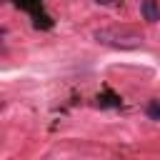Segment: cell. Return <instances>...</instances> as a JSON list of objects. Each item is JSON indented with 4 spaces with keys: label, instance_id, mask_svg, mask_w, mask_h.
Returning a JSON list of instances; mask_svg holds the SVG:
<instances>
[{
    "label": "cell",
    "instance_id": "cell-1",
    "mask_svg": "<svg viewBox=\"0 0 160 160\" xmlns=\"http://www.w3.org/2000/svg\"><path fill=\"white\" fill-rule=\"evenodd\" d=\"M95 40L102 45H112V48H138L142 42V38L128 28L118 30V28H102L95 32Z\"/></svg>",
    "mask_w": 160,
    "mask_h": 160
},
{
    "label": "cell",
    "instance_id": "cell-2",
    "mask_svg": "<svg viewBox=\"0 0 160 160\" xmlns=\"http://www.w3.org/2000/svg\"><path fill=\"white\" fill-rule=\"evenodd\" d=\"M140 12H142V18H145L148 22H158V20H160V2H158V0H142Z\"/></svg>",
    "mask_w": 160,
    "mask_h": 160
},
{
    "label": "cell",
    "instance_id": "cell-3",
    "mask_svg": "<svg viewBox=\"0 0 160 160\" xmlns=\"http://www.w3.org/2000/svg\"><path fill=\"white\" fill-rule=\"evenodd\" d=\"M98 102H100L102 108H118V105H120V98H118V95H112V92H105V95H100V98H98Z\"/></svg>",
    "mask_w": 160,
    "mask_h": 160
},
{
    "label": "cell",
    "instance_id": "cell-4",
    "mask_svg": "<svg viewBox=\"0 0 160 160\" xmlns=\"http://www.w3.org/2000/svg\"><path fill=\"white\" fill-rule=\"evenodd\" d=\"M145 112H148L150 120H160V100H150L148 108H145Z\"/></svg>",
    "mask_w": 160,
    "mask_h": 160
},
{
    "label": "cell",
    "instance_id": "cell-5",
    "mask_svg": "<svg viewBox=\"0 0 160 160\" xmlns=\"http://www.w3.org/2000/svg\"><path fill=\"white\" fill-rule=\"evenodd\" d=\"M20 8H25V10H30V12H35V8L40 5V0H15Z\"/></svg>",
    "mask_w": 160,
    "mask_h": 160
},
{
    "label": "cell",
    "instance_id": "cell-6",
    "mask_svg": "<svg viewBox=\"0 0 160 160\" xmlns=\"http://www.w3.org/2000/svg\"><path fill=\"white\" fill-rule=\"evenodd\" d=\"M98 2H100V5H108V2H112V0H98Z\"/></svg>",
    "mask_w": 160,
    "mask_h": 160
}]
</instances>
